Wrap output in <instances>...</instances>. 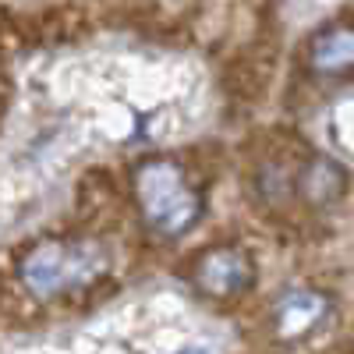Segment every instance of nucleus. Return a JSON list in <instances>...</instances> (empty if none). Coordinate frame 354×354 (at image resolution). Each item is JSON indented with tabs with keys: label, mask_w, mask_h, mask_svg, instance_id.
<instances>
[{
	"label": "nucleus",
	"mask_w": 354,
	"mask_h": 354,
	"mask_svg": "<svg viewBox=\"0 0 354 354\" xmlns=\"http://www.w3.org/2000/svg\"><path fill=\"white\" fill-rule=\"evenodd\" d=\"M135 198L149 230L160 238H181L202 213L198 192L188 185L185 170L170 160H145L135 167Z\"/></svg>",
	"instance_id": "nucleus-1"
},
{
	"label": "nucleus",
	"mask_w": 354,
	"mask_h": 354,
	"mask_svg": "<svg viewBox=\"0 0 354 354\" xmlns=\"http://www.w3.org/2000/svg\"><path fill=\"white\" fill-rule=\"evenodd\" d=\"M106 270V252L96 241H43L18 262L21 283L36 298L68 294Z\"/></svg>",
	"instance_id": "nucleus-2"
},
{
	"label": "nucleus",
	"mask_w": 354,
	"mask_h": 354,
	"mask_svg": "<svg viewBox=\"0 0 354 354\" xmlns=\"http://www.w3.org/2000/svg\"><path fill=\"white\" fill-rule=\"evenodd\" d=\"M195 277H198V287L209 298H234V294H241L252 283V262L241 252L223 248V252H213L205 259Z\"/></svg>",
	"instance_id": "nucleus-3"
},
{
	"label": "nucleus",
	"mask_w": 354,
	"mask_h": 354,
	"mask_svg": "<svg viewBox=\"0 0 354 354\" xmlns=\"http://www.w3.org/2000/svg\"><path fill=\"white\" fill-rule=\"evenodd\" d=\"M330 312V301L315 290H290L280 298L273 319H277V333L280 337H301L308 333L315 322H322Z\"/></svg>",
	"instance_id": "nucleus-4"
},
{
	"label": "nucleus",
	"mask_w": 354,
	"mask_h": 354,
	"mask_svg": "<svg viewBox=\"0 0 354 354\" xmlns=\"http://www.w3.org/2000/svg\"><path fill=\"white\" fill-rule=\"evenodd\" d=\"M351 61H354V39H351L347 25L330 28L312 46V68L322 75H344V71H351Z\"/></svg>",
	"instance_id": "nucleus-5"
},
{
	"label": "nucleus",
	"mask_w": 354,
	"mask_h": 354,
	"mask_svg": "<svg viewBox=\"0 0 354 354\" xmlns=\"http://www.w3.org/2000/svg\"><path fill=\"white\" fill-rule=\"evenodd\" d=\"M181 354H213V351H202V347H188V351H181Z\"/></svg>",
	"instance_id": "nucleus-6"
}]
</instances>
